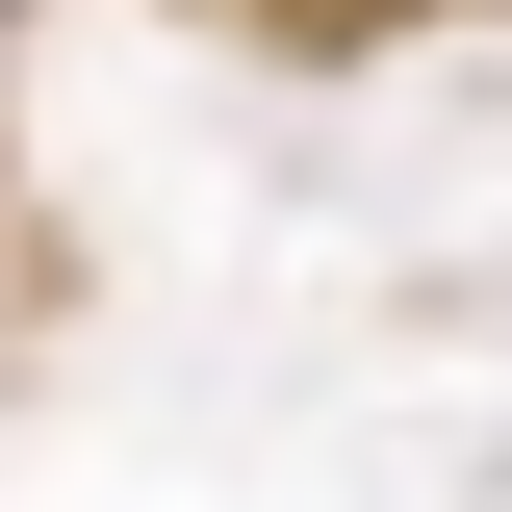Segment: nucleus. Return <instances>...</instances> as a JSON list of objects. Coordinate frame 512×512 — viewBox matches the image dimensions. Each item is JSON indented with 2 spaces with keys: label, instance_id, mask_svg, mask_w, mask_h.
<instances>
[]
</instances>
